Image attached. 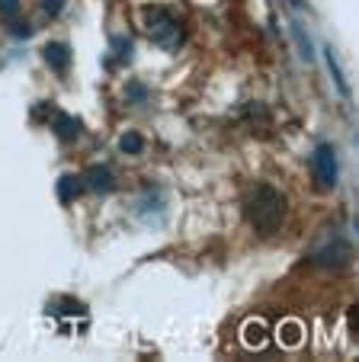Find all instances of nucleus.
<instances>
[{"label":"nucleus","instance_id":"obj_1","mask_svg":"<svg viewBox=\"0 0 359 362\" xmlns=\"http://www.w3.org/2000/svg\"><path fill=\"white\" fill-rule=\"evenodd\" d=\"M244 212H247L251 228L260 234V238H273V234L283 228L289 205H285V196L276 189V186L260 183V186H253V192L247 196Z\"/></svg>","mask_w":359,"mask_h":362},{"label":"nucleus","instance_id":"obj_2","mask_svg":"<svg viewBox=\"0 0 359 362\" xmlns=\"http://www.w3.org/2000/svg\"><path fill=\"white\" fill-rule=\"evenodd\" d=\"M142 23H144V33H148V39L154 42V45L167 48V52H173V48L183 45V23L176 20L167 7H157V4L144 7Z\"/></svg>","mask_w":359,"mask_h":362},{"label":"nucleus","instance_id":"obj_3","mask_svg":"<svg viewBox=\"0 0 359 362\" xmlns=\"http://www.w3.org/2000/svg\"><path fill=\"white\" fill-rule=\"evenodd\" d=\"M312 170L318 189H334L337 186V151L331 144H318V151L312 154Z\"/></svg>","mask_w":359,"mask_h":362},{"label":"nucleus","instance_id":"obj_4","mask_svg":"<svg viewBox=\"0 0 359 362\" xmlns=\"http://www.w3.org/2000/svg\"><path fill=\"white\" fill-rule=\"evenodd\" d=\"M241 343H244L247 349H263L266 343H270V327H266L260 317H253V321H247L244 327H241Z\"/></svg>","mask_w":359,"mask_h":362},{"label":"nucleus","instance_id":"obj_5","mask_svg":"<svg viewBox=\"0 0 359 362\" xmlns=\"http://www.w3.org/2000/svg\"><path fill=\"white\" fill-rule=\"evenodd\" d=\"M350 257H353V250H350V244L346 240H337L334 247H324V250L314 257V260L321 263V267H331V269H340V267H346L350 263Z\"/></svg>","mask_w":359,"mask_h":362},{"label":"nucleus","instance_id":"obj_6","mask_svg":"<svg viewBox=\"0 0 359 362\" xmlns=\"http://www.w3.org/2000/svg\"><path fill=\"white\" fill-rule=\"evenodd\" d=\"M84 186L93 189V192H113L115 177H113V170H109L106 164H96V167H90V170L84 173Z\"/></svg>","mask_w":359,"mask_h":362},{"label":"nucleus","instance_id":"obj_7","mask_svg":"<svg viewBox=\"0 0 359 362\" xmlns=\"http://www.w3.org/2000/svg\"><path fill=\"white\" fill-rule=\"evenodd\" d=\"M42 58H45L48 68L68 71V64H71V48L64 45V42H48V45L42 48Z\"/></svg>","mask_w":359,"mask_h":362},{"label":"nucleus","instance_id":"obj_8","mask_svg":"<svg viewBox=\"0 0 359 362\" xmlns=\"http://www.w3.org/2000/svg\"><path fill=\"white\" fill-rule=\"evenodd\" d=\"M52 129H55V135L62 138V141H74L77 132H81V122H77L74 116H68V112L55 110L52 112Z\"/></svg>","mask_w":359,"mask_h":362},{"label":"nucleus","instance_id":"obj_9","mask_svg":"<svg viewBox=\"0 0 359 362\" xmlns=\"http://www.w3.org/2000/svg\"><path fill=\"white\" fill-rule=\"evenodd\" d=\"M84 189H87V186H84V177H77V173H64V177L58 180V199H62L64 205L74 202Z\"/></svg>","mask_w":359,"mask_h":362},{"label":"nucleus","instance_id":"obj_10","mask_svg":"<svg viewBox=\"0 0 359 362\" xmlns=\"http://www.w3.org/2000/svg\"><path fill=\"white\" fill-rule=\"evenodd\" d=\"M279 340H283L285 346H298V343L305 340V327L298 321H285L283 327H279Z\"/></svg>","mask_w":359,"mask_h":362},{"label":"nucleus","instance_id":"obj_11","mask_svg":"<svg viewBox=\"0 0 359 362\" xmlns=\"http://www.w3.org/2000/svg\"><path fill=\"white\" fill-rule=\"evenodd\" d=\"M142 148H144V138L138 132H125L119 138V151H125V154H142Z\"/></svg>","mask_w":359,"mask_h":362},{"label":"nucleus","instance_id":"obj_12","mask_svg":"<svg viewBox=\"0 0 359 362\" xmlns=\"http://www.w3.org/2000/svg\"><path fill=\"white\" fill-rule=\"evenodd\" d=\"M327 68H331V74H334V81H337L340 93H350V87H346L343 74H340V64H337V58H334V52H327Z\"/></svg>","mask_w":359,"mask_h":362},{"label":"nucleus","instance_id":"obj_13","mask_svg":"<svg viewBox=\"0 0 359 362\" xmlns=\"http://www.w3.org/2000/svg\"><path fill=\"white\" fill-rule=\"evenodd\" d=\"M20 13V0H0V16L4 20H16Z\"/></svg>","mask_w":359,"mask_h":362},{"label":"nucleus","instance_id":"obj_14","mask_svg":"<svg viewBox=\"0 0 359 362\" xmlns=\"http://www.w3.org/2000/svg\"><path fill=\"white\" fill-rule=\"evenodd\" d=\"M10 33H13L16 39H29V35H33V26H29V23H20V20H10Z\"/></svg>","mask_w":359,"mask_h":362},{"label":"nucleus","instance_id":"obj_15","mask_svg":"<svg viewBox=\"0 0 359 362\" xmlns=\"http://www.w3.org/2000/svg\"><path fill=\"white\" fill-rule=\"evenodd\" d=\"M113 48H115V55L122 58V62H129V58H132V42L129 39H115Z\"/></svg>","mask_w":359,"mask_h":362},{"label":"nucleus","instance_id":"obj_16","mask_svg":"<svg viewBox=\"0 0 359 362\" xmlns=\"http://www.w3.org/2000/svg\"><path fill=\"white\" fill-rule=\"evenodd\" d=\"M62 7H64V0H42V10H45L48 16H55V13H62Z\"/></svg>","mask_w":359,"mask_h":362},{"label":"nucleus","instance_id":"obj_17","mask_svg":"<svg viewBox=\"0 0 359 362\" xmlns=\"http://www.w3.org/2000/svg\"><path fill=\"white\" fill-rule=\"evenodd\" d=\"M292 4H302V0H292Z\"/></svg>","mask_w":359,"mask_h":362}]
</instances>
